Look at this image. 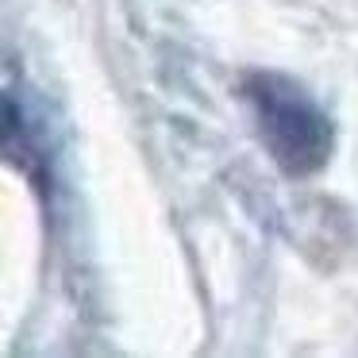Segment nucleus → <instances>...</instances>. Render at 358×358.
Wrapping results in <instances>:
<instances>
[{
  "label": "nucleus",
  "instance_id": "nucleus-1",
  "mask_svg": "<svg viewBox=\"0 0 358 358\" xmlns=\"http://www.w3.org/2000/svg\"><path fill=\"white\" fill-rule=\"evenodd\" d=\"M243 93L255 108L258 139H262L266 155L289 178H308L327 162L331 120L296 81L281 78V73H250Z\"/></svg>",
  "mask_w": 358,
  "mask_h": 358
}]
</instances>
